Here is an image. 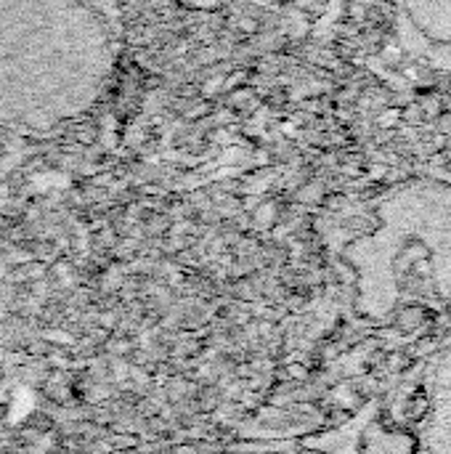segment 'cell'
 <instances>
[{
	"instance_id": "cell-1",
	"label": "cell",
	"mask_w": 451,
	"mask_h": 454,
	"mask_svg": "<svg viewBox=\"0 0 451 454\" xmlns=\"http://www.w3.org/2000/svg\"><path fill=\"white\" fill-rule=\"evenodd\" d=\"M114 67L109 27L85 0H0V128L51 133L80 120Z\"/></svg>"
}]
</instances>
